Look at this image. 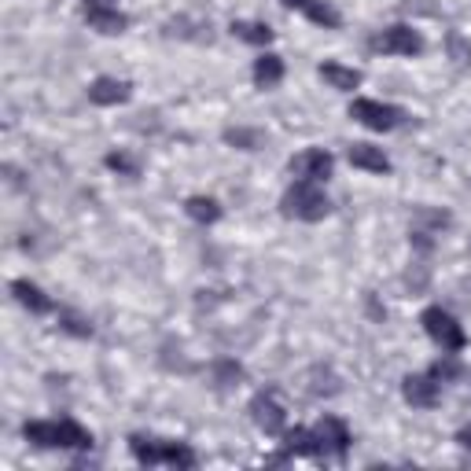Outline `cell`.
Returning a JSON list of instances; mask_svg holds the SVG:
<instances>
[{
    "instance_id": "cell-15",
    "label": "cell",
    "mask_w": 471,
    "mask_h": 471,
    "mask_svg": "<svg viewBox=\"0 0 471 471\" xmlns=\"http://www.w3.org/2000/svg\"><path fill=\"white\" fill-rule=\"evenodd\" d=\"M254 85L258 88H276L280 81H284V59H280L276 52H261L258 59H254Z\"/></svg>"
},
{
    "instance_id": "cell-7",
    "label": "cell",
    "mask_w": 471,
    "mask_h": 471,
    "mask_svg": "<svg viewBox=\"0 0 471 471\" xmlns=\"http://www.w3.org/2000/svg\"><path fill=\"white\" fill-rule=\"evenodd\" d=\"M372 48L384 52V56H420L424 52V37L413 26L398 23V26H387L384 34H375L372 37Z\"/></svg>"
},
{
    "instance_id": "cell-20",
    "label": "cell",
    "mask_w": 471,
    "mask_h": 471,
    "mask_svg": "<svg viewBox=\"0 0 471 471\" xmlns=\"http://www.w3.org/2000/svg\"><path fill=\"white\" fill-rule=\"evenodd\" d=\"M232 34L247 45H269L272 41V30L265 23H232Z\"/></svg>"
},
{
    "instance_id": "cell-21",
    "label": "cell",
    "mask_w": 471,
    "mask_h": 471,
    "mask_svg": "<svg viewBox=\"0 0 471 471\" xmlns=\"http://www.w3.org/2000/svg\"><path fill=\"white\" fill-rule=\"evenodd\" d=\"M59 328H63V332H70V335H77V339H88V335H92V324H88L85 317L70 313V310H63V313H59Z\"/></svg>"
},
{
    "instance_id": "cell-26",
    "label": "cell",
    "mask_w": 471,
    "mask_h": 471,
    "mask_svg": "<svg viewBox=\"0 0 471 471\" xmlns=\"http://www.w3.org/2000/svg\"><path fill=\"white\" fill-rule=\"evenodd\" d=\"M85 8H115V0H81Z\"/></svg>"
},
{
    "instance_id": "cell-11",
    "label": "cell",
    "mask_w": 471,
    "mask_h": 471,
    "mask_svg": "<svg viewBox=\"0 0 471 471\" xmlns=\"http://www.w3.org/2000/svg\"><path fill=\"white\" fill-rule=\"evenodd\" d=\"M402 394L413 409H435L438 405V380L427 372V375H405L402 384Z\"/></svg>"
},
{
    "instance_id": "cell-22",
    "label": "cell",
    "mask_w": 471,
    "mask_h": 471,
    "mask_svg": "<svg viewBox=\"0 0 471 471\" xmlns=\"http://www.w3.org/2000/svg\"><path fill=\"white\" fill-rule=\"evenodd\" d=\"M431 375H435V380L442 384V380H456V375H460V364H456V357H438L435 364H431Z\"/></svg>"
},
{
    "instance_id": "cell-16",
    "label": "cell",
    "mask_w": 471,
    "mask_h": 471,
    "mask_svg": "<svg viewBox=\"0 0 471 471\" xmlns=\"http://www.w3.org/2000/svg\"><path fill=\"white\" fill-rule=\"evenodd\" d=\"M12 295H15V302L26 306L30 313H48V310H52V299H48L37 284H30V280H12Z\"/></svg>"
},
{
    "instance_id": "cell-19",
    "label": "cell",
    "mask_w": 471,
    "mask_h": 471,
    "mask_svg": "<svg viewBox=\"0 0 471 471\" xmlns=\"http://www.w3.org/2000/svg\"><path fill=\"white\" fill-rule=\"evenodd\" d=\"M284 456H317V438L306 427H295L284 435Z\"/></svg>"
},
{
    "instance_id": "cell-12",
    "label": "cell",
    "mask_w": 471,
    "mask_h": 471,
    "mask_svg": "<svg viewBox=\"0 0 471 471\" xmlns=\"http://www.w3.org/2000/svg\"><path fill=\"white\" fill-rule=\"evenodd\" d=\"M284 8H292V12H302L310 23H317V26H324V30H339V12L332 8V5H324V0H284Z\"/></svg>"
},
{
    "instance_id": "cell-18",
    "label": "cell",
    "mask_w": 471,
    "mask_h": 471,
    "mask_svg": "<svg viewBox=\"0 0 471 471\" xmlns=\"http://www.w3.org/2000/svg\"><path fill=\"white\" fill-rule=\"evenodd\" d=\"M184 214L192 218V221H200V225H214L221 218V203L210 200V196H192V200L184 203Z\"/></svg>"
},
{
    "instance_id": "cell-3",
    "label": "cell",
    "mask_w": 471,
    "mask_h": 471,
    "mask_svg": "<svg viewBox=\"0 0 471 471\" xmlns=\"http://www.w3.org/2000/svg\"><path fill=\"white\" fill-rule=\"evenodd\" d=\"M129 449L140 464L155 467V464H169V467H196V453L188 449L184 442H162V438H144V435H133L129 438Z\"/></svg>"
},
{
    "instance_id": "cell-6",
    "label": "cell",
    "mask_w": 471,
    "mask_h": 471,
    "mask_svg": "<svg viewBox=\"0 0 471 471\" xmlns=\"http://www.w3.org/2000/svg\"><path fill=\"white\" fill-rule=\"evenodd\" d=\"M251 420L265 431V435H284V424H288V409L280 402V391L269 387V391H258L251 398Z\"/></svg>"
},
{
    "instance_id": "cell-10",
    "label": "cell",
    "mask_w": 471,
    "mask_h": 471,
    "mask_svg": "<svg viewBox=\"0 0 471 471\" xmlns=\"http://www.w3.org/2000/svg\"><path fill=\"white\" fill-rule=\"evenodd\" d=\"M133 97V85L122 81V77H97L88 85V100L100 104V108H118Z\"/></svg>"
},
{
    "instance_id": "cell-8",
    "label": "cell",
    "mask_w": 471,
    "mask_h": 471,
    "mask_svg": "<svg viewBox=\"0 0 471 471\" xmlns=\"http://www.w3.org/2000/svg\"><path fill=\"white\" fill-rule=\"evenodd\" d=\"M313 438H317V456L343 460L346 449H350V427L339 416H321L317 427H313Z\"/></svg>"
},
{
    "instance_id": "cell-5",
    "label": "cell",
    "mask_w": 471,
    "mask_h": 471,
    "mask_svg": "<svg viewBox=\"0 0 471 471\" xmlns=\"http://www.w3.org/2000/svg\"><path fill=\"white\" fill-rule=\"evenodd\" d=\"M350 118L361 122V126L372 129V133H391V129L402 126L405 111L394 108V104H380V100H353V104H350Z\"/></svg>"
},
{
    "instance_id": "cell-2",
    "label": "cell",
    "mask_w": 471,
    "mask_h": 471,
    "mask_svg": "<svg viewBox=\"0 0 471 471\" xmlns=\"http://www.w3.org/2000/svg\"><path fill=\"white\" fill-rule=\"evenodd\" d=\"M280 210H284V218H295V221H321L332 214V203H328L321 184L295 180L284 192V200H280Z\"/></svg>"
},
{
    "instance_id": "cell-9",
    "label": "cell",
    "mask_w": 471,
    "mask_h": 471,
    "mask_svg": "<svg viewBox=\"0 0 471 471\" xmlns=\"http://www.w3.org/2000/svg\"><path fill=\"white\" fill-rule=\"evenodd\" d=\"M332 166H335V159L324 148H310V151H302V155L292 159V173L299 180H313V184L328 180L332 177Z\"/></svg>"
},
{
    "instance_id": "cell-27",
    "label": "cell",
    "mask_w": 471,
    "mask_h": 471,
    "mask_svg": "<svg viewBox=\"0 0 471 471\" xmlns=\"http://www.w3.org/2000/svg\"><path fill=\"white\" fill-rule=\"evenodd\" d=\"M456 442H460V445H464V449H471V427H464V431H460V435H456Z\"/></svg>"
},
{
    "instance_id": "cell-1",
    "label": "cell",
    "mask_w": 471,
    "mask_h": 471,
    "mask_svg": "<svg viewBox=\"0 0 471 471\" xmlns=\"http://www.w3.org/2000/svg\"><path fill=\"white\" fill-rule=\"evenodd\" d=\"M23 438L41 449H88L92 435L77 420H30L23 427Z\"/></svg>"
},
{
    "instance_id": "cell-24",
    "label": "cell",
    "mask_w": 471,
    "mask_h": 471,
    "mask_svg": "<svg viewBox=\"0 0 471 471\" xmlns=\"http://www.w3.org/2000/svg\"><path fill=\"white\" fill-rule=\"evenodd\" d=\"M225 140H229V144H247V151L258 148V133H243V129H229Z\"/></svg>"
},
{
    "instance_id": "cell-4",
    "label": "cell",
    "mask_w": 471,
    "mask_h": 471,
    "mask_svg": "<svg viewBox=\"0 0 471 471\" xmlns=\"http://www.w3.org/2000/svg\"><path fill=\"white\" fill-rule=\"evenodd\" d=\"M420 324H424V332H427L445 353H460V350L467 346V335H464L460 321H456L453 313H445L442 306H427V310L420 313Z\"/></svg>"
},
{
    "instance_id": "cell-25",
    "label": "cell",
    "mask_w": 471,
    "mask_h": 471,
    "mask_svg": "<svg viewBox=\"0 0 471 471\" xmlns=\"http://www.w3.org/2000/svg\"><path fill=\"white\" fill-rule=\"evenodd\" d=\"M108 166H111V169H118V173H129V177L137 173V162H133L129 155H118V151H115V155H108Z\"/></svg>"
},
{
    "instance_id": "cell-14",
    "label": "cell",
    "mask_w": 471,
    "mask_h": 471,
    "mask_svg": "<svg viewBox=\"0 0 471 471\" xmlns=\"http://www.w3.org/2000/svg\"><path fill=\"white\" fill-rule=\"evenodd\" d=\"M350 166L364 169V173H391V159L384 155V148H372V144H353L346 151Z\"/></svg>"
},
{
    "instance_id": "cell-17",
    "label": "cell",
    "mask_w": 471,
    "mask_h": 471,
    "mask_svg": "<svg viewBox=\"0 0 471 471\" xmlns=\"http://www.w3.org/2000/svg\"><path fill=\"white\" fill-rule=\"evenodd\" d=\"M317 74H321V81H328V85L339 88V92H353V88L361 85V70L343 67V63H324Z\"/></svg>"
},
{
    "instance_id": "cell-23",
    "label": "cell",
    "mask_w": 471,
    "mask_h": 471,
    "mask_svg": "<svg viewBox=\"0 0 471 471\" xmlns=\"http://www.w3.org/2000/svg\"><path fill=\"white\" fill-rule=\"evenodd\" d=\"M214 372H218V384H221V387L236 384L240 375H243V368H240L236 361H218V364H214Z\"/></svg>"
},
{
    "instance_id": "cell-13",
    "label": "cell",
    "mask_w": 471,
    "mask_h": 471,
    "mask_svg": "<svg viewBox=\"0 0 471 471\" xmlns=\"http://www.w3.org/2000/svg\"><path fill=\"white\" fill-rule=\"evenodd\" d=\"M85 23H88V30L115 37V34H126L129 15H122L118 8H85Z\"/></svg>"
}]
</instances>
